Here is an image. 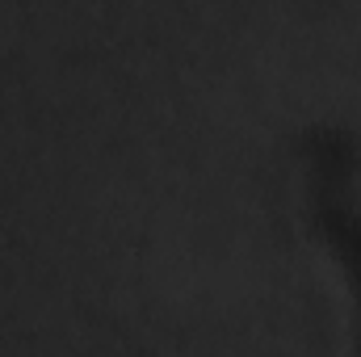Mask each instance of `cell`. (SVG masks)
I'll return each mask as SVG.
<instances>
[{
	"mask_svg": "<svg viewBox=\"0 0 361 357\" xmlns=\"http://www.w3.org/2000/svg\"><path fill=\"white\" fill-rule=\"evenodd\" d=\"M341 185L345 181H315L307 210H311V227L336 253V261L353 286V303H357V353L353 357H361V210L345 202Z\"/></svg>",
	"mask_w": 361,
	"mask_h": 357,
	"instance_id": "obj_1",
	"label": "cell"
},
{
	"mask_svg": "<svg viewBox=\"0 0 361 357\" xmlns=\"http://www.w3.org/2000/svg\"><path fill=\"white\" fill-rule=\"evenodd\" d=\"M298 156H302V169L311 173V181H345L353 160H357V147H353V139L345 131L315 126V131L302 135Z\"/></svg>",
	"mask_w": 361,
	"mask_h": 357,
	"instance_id": "obj_2",
	"label": "cell"
}]
</instances>
